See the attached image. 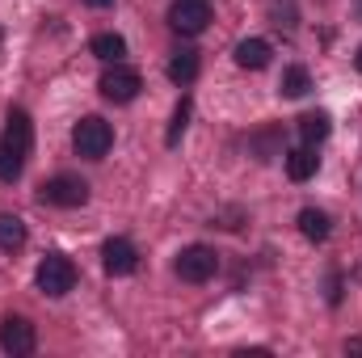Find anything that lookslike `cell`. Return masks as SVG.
Returning a JSON list of instances; mask_svg holds the SVG:
<instances>
[{"label": "cell", "instance_id": "3957f363", "mask_svg": "<svg viewBox=\"0 0 362 358\" xmlns=\"http://www.w3.org/2000/svg\"><path fill=\"white\" fill-rule=\"evenodd\" d=\"M97 89H101V97H105V101H118V105H122V101H135V97H139L144 81H139V72H135V68L114 64V68H105V72H101Z\"/></svg>", "mask_w": 362, "mask_h": 358}, {"label": "cell", "instance_id": "6da1fadb", "mask_svg": "<svg viewBox=\"0 0 362 358\" xmlns=\"http://www.w3.org/2000/svg\"><path fill=\"white\" fill-rule=\"evenodd\" d=\"M38 291L42 295H51V299H59V295H68L72 287H76V266L64 258V253H47L42 262H38Z\"/></svg>", "mask_w": 362, "mask_h": 358}, {"label": "cell", "instance_id": "5bb4252c", "mask_svg": "<svg viewBox=\"0 0 362 358\" xmlns=\"http://www.w3.org/2000/svg\"><path fill=\"white\" fill-rule=\"evenodd\" d=\"M299 232H303L308 241H325V236H329V215L316 211V207H303V211H299Z\"/></svg>", "mask_w": 362, "mask_h": 358}, {"label": "cell", "instance_id": "44dd1931", "mask_svg": "<svg viewBox=\"0 0 362 358\" xmlns=\"http://www.w3.org/2000/svg\"><path fill=\"white\" fill-rule=\"evenodd\" d=\"M354 64H358V72H362V47H358V55H354Z\"/></svg>", "mask_w": 362, "mask_h": 358}, {"label": "cell", "instance_id": "277c9868", "mask_svg": "<svg viewBox=\"0 0 362 358\" xmlns=\"http://www.w3.org/2000/svg\"><path fill=\"white\" fill-rule=\"evenodd\" d=\"M34 346H38V333H34V325L25 316H4L0 321V350L4 354H13V358L34 354Z\"/></svg>", "mask_w": 362, "mask_h": 358}, {"label": "cell", "instance_id": "52a82bcc", "mask_svg": "<svg viewBox=\"0 0 362 358\" xmlns=\"http://www.w3.org/2000/svg\"><path fill=\"white\" fill-rule=\"evenodd\" d=\"M206 21H211V4L206 0H177L173 8H169V25L177 30V34H202L206 30Z\"/></svg>", "mask_w": 362, "mask_h": 358}, {"label": "cell", "instance_id": "4fadbf2b", "mask_svg": "<svg viewBox=\"0 0 362 358\" xmlns=\"http://www.w3.org/2000/svg\"><path fill=\"white\" fill-rule=\"evenodd\" d=\"M194 76H198V51H177L169 59V81L173 85H189Z\"/></svg>", "mask_w": 362, "mask_h": 358}, {"label": "cell", "instance_id": "30bf717a", "mask_svg": "<svg viewBox=\"0 0 362 358\" xmlns=\"http://www.w3.org/2000/svg\"><path fill=\"white\" fill-rule=\"evenodd\" d=\"M270 42L266 38H245V42H236V64L245 68V72H262V68H270Z\"/></svg>", "mask_w": 362, "mask_h": 358}, {"label": "cell", "instance_id": "ac0fdd59", "mask_svg": "<svg viewBox=\"0 0 362 358\" xmlns=\"http://www.w3.org/2000/svg\"><path fill=\"white\" fill-rule=\"evenodd\" d=\"M189 110H194V105H189V97H181L177 110H173V122H169V135H165V144H169V148H177V144H181V135H185V127H189Z\"/></svg>", "mask_w": 362, "mask_h": 358}, {"label": "cell", "instance_id": "ba28073f", "mask_svg": "<svg viewBox=\"0 0 362 358\" xmlns=\"http://www.w3.org/2000/svg\"><path fill=\"white\" fill-rule=\"evenodd\" d=\"M101 266H105V274L122 278V274H131V270L139 266V253H135V245H131V241L114 236V241H105V245H101Z\"/></svg>", "mask_w": 362, "mask_h": 358}, {"label": "cell", "instance_id": "ffe728a7", "mask_svg": "<svg viewBox=\"0 0 362 358\" xmlns=\"http://www.w3.org/2000/svg\"><path fill=\"white\" fill-rule=\"evenodd\" d=\"M85 4H93V8H105V4H114V0H85Z\"/></svg>", "mask_w": 362, "mask_h": 358}, {"label": "cell", "instance_id": "8992f818", "mask_svg": "<svg viewBox=\"0 0 362 358\" xmlns=\"http://www.w3.org/2000/svg\"><path fill=\"white\" fill-rule=\"evenodd\" d=\"M38 198L51 202V207H85V202H89V185L81 178H72V173H59V178H51L42 185Z\"/></svg>", "mask_w": 362, "mask_h": 358}, {"label": "cell", "instance_id": "7a4b0ae2", "mask_svg": "<svg viewBox=\"0 0 362 358\" xmlns=\"http://www.w3.org/2000/svg\"><path fill=\"white\" fill-rule=\"evenodd\" d=\"M110 144H114V131H110V122L105 118H81L76 122V131H72V148L81 152V156H89V161H101L105 152H110Z\"/></svg>", "mask_w": 362, "mask_h": 358}, {"label": "cell", "instance_id": "5b68a950", "mask_svg": "<svg viewBox=\"0 0 362 358\" xmlns=\"http://www.w3.org/2000/svg\"><path fill=\"white\" fill-rule=\"evenodd\" d=\"M215 270H219V258L211 245H189L177 253V274L185 282H206V278H215Z\"/></svg>", "mask_w": 362, "mask_h": 358}, {"label": "cell", "instance_id": "8fae6325", "mask_svg": "<svg viewBox=\"0 0 362 358\" xmlns=\"http://www.w3.org/2000/svg\"><path fill=\"white\" fill-rule=\"evenodd\" d=\"M320 169V156L303 144V148H295V152H286V178L291 181H308L312 173Z\"/></svg>", "mask_w": 362, "mask_h": 358}, {"label": "cell", "instance_id": "e0dca14e", "mask_svg": "<svg viewBox=\"0 0 362 358\" xmlns=\"http://www.w3.org/2000/svg\"><path fill=\"white\" fill-rule=\"evenodd\" d=\"M278 89L286 93V97H303V93L312 89V76H308V68H299V64H295V68H286Z\"/></svg>", "mask_w": 362, "mask_h": 358}, {"label": "cell", "instance_id": "2e32d148", "mask_svg": "<svg viewBox=\"0 0 362 358\" xmlns=\"http://www.w3.org/2000/svg\"><path fill=\"white\" fill-rule=\"evenodd\" d=\"M25 245V224L17 215H0V249H21Z\"/></svg>", "mask_w": 362, "mask_h": 358}, {"label": "cell", "instance_id": "d6986e66", "mask_svg": "<svg viewBox=\"0 0 362 358\" xmlns=\"http://www.w3.org/2000/svg\"><path fill=\"white\" fill-rule=\"evenodd\" d=\"M21 178V152L0 148V181H17Z\"/></svg>", "mask_w": 362, "mask_h": 358}, {"label": "cell", "instance_id": "9a60e30c", "mask_svg": "<svg viewBox=\"0 0 362 358\" xmlns=\"http://www.w3.org/2000/svg\"><path fill=\"white\" fill-rule=\"evenodd\" d=\"M93 55H97V59H105V64H122L127 42H122L118 34H97V38H93Z\"/></svg>", "mask_w": 362, "mask_h": 358}, {"label": "cell", "instance_id": "7c38bea8", "mask_svg": "<svg viewBox=\"0 0 362 358\" xmlns=\"http://www.w3.org/2000/svg\"><path fill=\"white\" fill-rule=\"evenodd\" d=\"M299 135H303V144H308V148H312V144H320V139H329V114H325V110L303 114V118H299Z\"/></svg>", "mask_w": 362, "mask_h": 358}, {"label": "cell", "instance_id": "9c48e42d", "mask_svg": "<svg viewBox=\"0 0 362 358\" xmlns=\"http://www.w3.org/2000/svg\"><path fill=\"white\" fill-rule=\"evenodd\" d=\"M4 148H13L21 156L34 148V122H30L25 110H8V118H4Z\"/></svg>", "mask_w": 362, "mask_h": 358}]
</instances>
